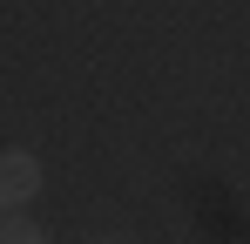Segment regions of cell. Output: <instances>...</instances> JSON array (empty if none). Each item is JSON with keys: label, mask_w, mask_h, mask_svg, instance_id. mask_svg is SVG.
<instances>
[{"label": "cell", "mask_w": 250, "mask_h": 244, "mask_svg": "<svg viewBox=\"0 0 250 244\" xmlns=\"http://www.w3.org/2000/svg\"><path fill=\"white\" fill-rule=\"evenodd\" d=\"M34 190H41V163H34V156H21V149H14V156H0V210L27 203Z\"/></svg>", "instance_id": "1"}, {"label": "cell", "mask_w": 250, "mask_h": 244, "mask_svg": "<svg viewBox=\"0 0 250 244\" xmlns=\"http://www.w3.org/2000/svg\"><path fill=\"white\" fill-rule=\"evenodd\" d=\"M0 244H47V231L27 217H0Z\"/></svg>", "instance_id": "2"}]
</instances>
